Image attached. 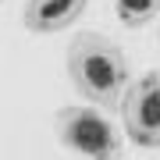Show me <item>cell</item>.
Masks as SVG:
<instances>
[{
	"instance_id": "5",
	"label": "cell",
	"mask_w": 160,
	"mask_h": 160,
	"mask_svg": "<svg viewBox=\"0 0 160 160\" xmlns=\"http://www.w3.org/2000/svg\"><path fill=\"white\" fill-rule=\"evenodd\" d=\"M114 14L125 29H142L160 14V0H114Z\"/></svg>"
},
{
	"instance_id": "6",
	"label": "cell",
	"mask_w": 160,
	"mask_h": 160,
	"mask_svg": "<svg viewBox=\"0 0 160 160\" xmlns=\"http://www.w3.org/2000/svg\"><path fill=\"white\" fill-rule=\"evenodd\" d=\"M157 39H160V32H157Z\"/></svg>"
},
{
	"instance_id": "3",
	"label": "cell",
	"mask_w": 160,
	"mask_h": 160,
	"mask_svg": "<svg viewBox=\"0 0 160 160\" xmlns=\"http://www.w3.org/2000/svg\"><path fill=\"white\" fill-rule=\"evenodd\" d=\"M125 135L142 149H160V68L128 82L121 96Z\"/></svg>"
},
{
	"instance_id": "4",
	"label": "cell",
	"mask_w": 160,
	"mask_h": 160,
	"mask_svg": "<svg viewBox=\"0 0 160 160\" xmlns=\"http://www.w3.org/2000/svg\"><path fill=\"white\" fill-rule=\"evenodd\" d=\"M89 0H25L22 25L36 36H53L61 29H71L86 14Z\"/></svg>"
},
{
	"instance_id": "2",
	"label": "cell",
	"mask_w": 160,
	"mask_h": 160,
	"mask_svg": "<svg viewBox=\"0 0 160 160\" xmlns=\"http://www.w3.org/2000/svg\"><path fill=\"white\" fill-rule=\"evenodd\" d=\"M53 125H57V139L86 160H118L125 149L118 125L103 114V107H92V103L89 107H61Z\"/></svg>"
},
{
	"instance_id": "1",
	"label": "cell",
	"mask_w": 160,
	"mask_h": 160,
	"mask_svg": "<svg viewBox=\"0 0 160 160\" xmlns=\"http://www.w3.org/2000/svg\"><path fill=\"white\" fill-rule=\"evenodd\" d=\"M68 78L92 107H118L128 89V57L118 43L96 32H78L68 43Z\"/></svg>"
}]
</instances>
